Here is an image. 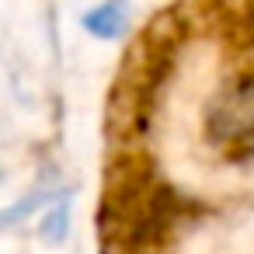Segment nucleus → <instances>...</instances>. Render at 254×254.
<instances>
[{
	"label": "nucleus",
	"instance_id": "obj_1",
	"mask_svg": "<svg viewBox=\"0 0 254 254\" xmlns=\"http://www.w3.org/2000/svg\"><path fill=\"white\" fill-rule=\"evenodd\" d=\"M84 28L94 39H108V42L126 35V28H129V4L126 0H101L98 7H91L84 14Z\"/></svg>",
	"mask_w": 254,
	"mask_h": 254
},
{
	"label": "nucleus",
	"instance_id": "obj_2",
	"mask_svg": "<svg viewBox=\"0 0 254 254\" xmlns=\"http://www.w3.org/2000/svg\"><path fill=\"white\" fill-rule=\"evenodd\" d=\"M66 226H70V195L60 191L53 202H49V212L42 216V237L49 244H60L66 237Z\"/></svg>",
	"mask_w": 254,
	"mask_h": 254
}]
</instances>
